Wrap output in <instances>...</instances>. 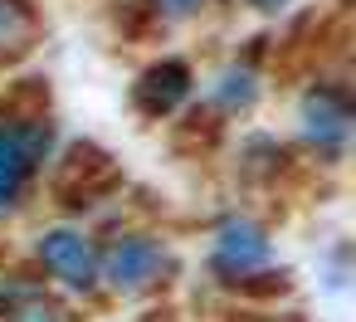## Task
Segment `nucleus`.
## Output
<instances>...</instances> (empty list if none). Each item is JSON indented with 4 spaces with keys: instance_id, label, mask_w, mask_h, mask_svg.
<instances>
[{
    "instance_id": "obj_1",
    "label": "nucleus",
    "mask_w": 356,
    "mask_h": 322,
    "mask_svg": "<svg viewBox=\"0 0 356 322\" xmlns=\"http://www.w3.org/2000/svg\"><path fill=\"white\" fill-rule=\"evenodd\" d=\"M49 147V122H20V127H0V210H10Z\"/></svg>"
},
{
    "instance_id": "obj_2",
    "label": "nucleus",
    "mask_w": 356,
    "mask_h": 322,
    "mask_svg": "<svg viewBox=\"0 0 356 322\" xmlns=\"http://www.w3.org/2000/svg\"><path fill=\"white\" fill-rule=\"evenodd\" d=\"M161 268H166V249H161L156 239H147V234H127V239H118V244L108 249V283H113L118 293H142V288H152V283L161 278Z\"/></svg>"
},
{
    "instance_id": "obj_3",
    "label": "nucleus",
    "mask_w": 356,
    "mask_h": 322,
    "mask_svg": "<svg viewBox=\"0 0 356 322\" xmlns=\"http://www.w3.org/2000/svg\"><path fill=\"white\" fill-rule=\"evenodd\" d=\"M40 259L49 273H59L69 288H93L98 278V249L79 234V230H49L40 239Z\"/></svg>"
},
{
    "instance_id": "obj_4",
    "label": "nucleus",
    "mask_w": 356,
    "mask_h": 322,
    "mask_svg": "<svg viewBox=\"0 0 356 322\" xmlns=\"http://www.w3.org/2000/svg\"><path fill=\"white\" fill-rule=\"evenodd\" d=\"M268 259V234L254 225V220H229L220 230V244H215V268L220 273H234L244 278L249 268H259Z\"/></svg>"
},
{
    "instance_id": "obj_5",
    "label": "nucleus",
    "mask_w": 356,
    "mask_h": 322,
    "mask_svg": "<svg viewBox=\"0 0 356 322\" xmlns=\"http://www.w3.org/2000/svg\"><path fill=\"white\" fill-rule=\"evenodd\" d=\"M191 93V69L181 64V59H166V64H152L142 79H137V108L147 113V118H166L181 98Z\"/></svg>"
},
{
    "instance_id": "obj_6",
    "label": "nucleus",
    "mask_w": 356,
    "mask_h": 322,
    "mask_svg": "<svg viewBox=\"0 0 356 322\" xmlns=\"http://www.w3.org/2000/svg\"><path fill=\"white\" fill-rule=\"evenodd\" d=\"M302 127H307V137L317 147H332V152L346 147V137H351V108H346V98L332 93V88L307 93L302 98Z\"/></svg>"
},
{
    "instance_id": "obj_7",
    "label": "nucleus",
    "mask_w": 356,
    "mask_h": 322,
    "mask_svg": "<svg viewBox=\"0 0 356 322\" xmlns=\"http://www.w3.org/2000/svg\"><path fill=\"white\" fill-rule=\"evenodd\" d=\"M254 98H259V88H254V74L249 69H229L220 79V103L225 108H249Z\"/></svg>"
},
{
    "instance_id": "obj_8",
    "label": "nucleus",
    "mask_w": 356,
    "mask_h": 322,
    "mask_svg": "<svg viewBox=\"0 0 356 322\" xmlns=\"http://www.w3.org/2000/svg\"><path fill=\"white\" fill-rule=\"evenodd\" d=\"M10 322H64V312L49 303V298H40V293H30V298H20L10 312H6Z\"/></svg>"
},
{
    "instance_id": "obj_9",
    "label": "nucleus",
    "mask_w": 356,
    "mask_h": 322,
    "mask_svg": "<svg viewBox=\"0 0 356 322\" xmlns=\"http://www.w3.org/2000/svg\"><path fill=\"white\" fill-rule=\"evenodd\" d=\"M30 30V10L20 0H0V45H15Z\"/></svg>"
},
{
    "instance_id": "obj_10",
    "label": "nucleus",
    "mask_w": 356,
    "mask_h": 322,
    "mask_svg": "<svg viewBox=\"0 0 356 322\" xmlns=\"http://www.w3.org/2000/svg\"><path fill=\"white\" fill-rule=\"evenodd\" d=\"M205 6V0H156V10L161 15H171V20H181V15H195Z\"/></svg>"
},
{
    "instance_id": "obj_11",
    "label": "nucleus",
    "mask_w": 356,
    "mask_h": 322,
    "mask_svg": "<svg viewBox=\"0 0 356 322\" xmlns=\"http://www.w3.org/2000/svg\"><path fill=\"white\" fill-rule=\"evenodd\" d=\"M249 6H259V10H283L288 0H249Z\"/></svg>"
}]
</instances>
